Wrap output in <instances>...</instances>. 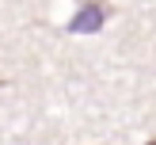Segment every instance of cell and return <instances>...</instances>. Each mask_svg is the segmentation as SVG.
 <instances>
[{"label": "cell", "mask_w": 156, "mask_h": 145, "mask_svg": "<svg viewBox=\"0 0 156 145\" xmlns=\"http://www.w3.org/2000/svg\"><path fill=\"white\" fill-rule=\"evenodd\" d=\"M107 19H111V4H103V0H88V4H80L73 12L69 31H73V34H95V31H103Z\"/></svg>", "instance_id": "6da1fadb"}, {"label": "cell", "mask_w": 156, "mask_h": 145, "mask_svg": "<svg viewBox=\"0 0 156 145\" xmlns=\"http://www.w3.org/2000/svg\"><path fill=\"white\" fill-rule=\"evenodd\" d=\"M145 145H156V137H152V141H145Z\"/></svg>", "instance_id": "7a4b0ae2"}]
</instances>
